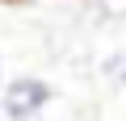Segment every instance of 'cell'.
I'll use <instances>...</instances> for the list:
<instances>
[{
	"mask_svg": "<svg viewBox=\"0 0 126 121\" xmlns=\"http://www.w3.org/2000/svg\"><path fill=\"white\" fill-rule=\"evenodd\" d=\"M50 100H55L50 79L25 71V75L4 79V88H0V117L4 121H38Z\"/></svg>",
	"mask_w": 126,
	"mask_h": 121,
	"instance_id": "cell-1",
	"label": "cell"
},
{
	"mask_svg": "<svg viewBox=\"0 0 126 121\" xmlns=\"http://www.w3.org/2000/svg\"><path fill=\"white\" fill-rule=\"evenodd\" d=\"M4 79H9V75H4V54H0V88H4Z\"/></svg>",
	"mask_w": 126,
	"mask_h": 121,
	"instance_id": "cell-3",
	"label": "cell"
},
{
	"mask_svg": "<svg viewBox=\"0 0 126 121\" xmlns=\"http://www.w3.org/2000/svg\"><path fill=\"white\" fill-rule=\"evenodd\" d=\"M105 79H113L118 88H126V50H113L109 58H101V67H97Z\"/></svg>",
	"mask_w": 126,
	"mask_h": 121,
	"instance_id": "cell-2",
	"label": "cell"
},
{
	"mask_svg": "<svg viewBox=\"0 0 126 121\" xmlns=\"http://www.w3.org/2000/svg\"><path fill=\"white\" fill-rule=\"evenodd\" d=\"M0 4H21V0H0Z\"/></svg>",
	"mask_w": 126,
	"mask_h": 121,
	"instance_id": "cell-4",
	"label": "cell"
}]
</instances>
